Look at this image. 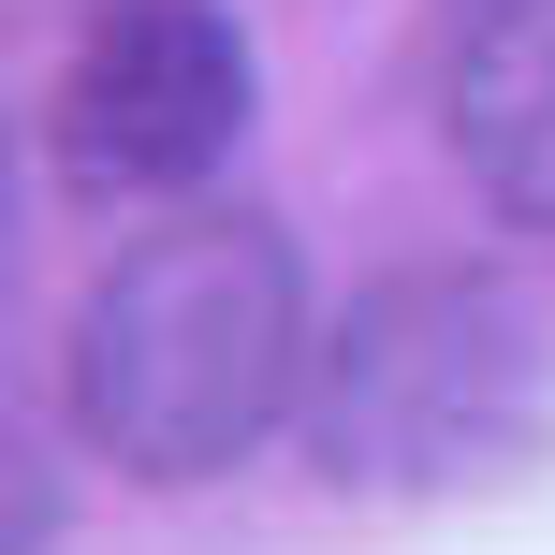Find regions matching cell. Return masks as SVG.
I'll list each match as a JSON object with an SVG mask.
<instances>
[{"label": "cell", "mask_w": 555, "mask_h": 555, "mask_svg": "<svg viewBox=\"0 0 555 555\" xmlns=\"http://www.w3.org/2000/svg\"><path fill=\"white\" fill-rule=\"evenodd\" d=\"M29 541H44V482H29V453L0 439V555H29Z\"/></svg>", "instance_id": "5b68a950"}, {"label": "cell", "mask_w": 555, "mask_h": 555, "mask_svg": "<svg viewBox=\"0 0 555 555\" xmlns=\"http://www.w3.org/2000/svg\"><path fill=\"white\" fill-rule=\"evenodd\" d=\"M498 380H527V336L468 278H395L322 351V453L336 482H439L498 439Z\"/></svg>", "instance_id": "3957f363"}, {"label": "cell", "mask_w": 555, "mask_h": 555, "mask_svg": "<svg viewBox=\"0 0 555 555\" xmlns=\"http://www.w3.org/2000/svg\"><path fill=\"white\" fill-rule=\"evenodd\" d=\"M307 395V278L249 205H176L74 307V424L132 482H220Z\"/></svg>", "instance_id": "6da1fadb"}, {"label": "cell", "mask_w": 555, "mask_h": 555, "mask_svg": "<svg viewBox=\"0 0 555 555\" xmlns=\"http://www.w3.org/2000/svg\"><path fill=\"white\" fill-rule=\"evenodd\" d=\"M439 132L527 234H555V0H439Z\"/></svg>", "instance_id": "277c9868"}, {"label": "cell", "mask_w": 555, "mask_h": 555, "mask_svg": "<svg viewBox=\"0 0 555 555\" xmlns=\"http://www.w3.org/2000/svg\"><path fill=\"white\" fill-rule=\"evenodd\" d=\"M0 278H15V132H0Z\"/></svg>", "instance_id": "8992f818"}, {"label": "cell", "mask_w": 555, "mask_h": 555, "mask_svg": "<svg viewBox=\"0 0 555 555\" xmlns=\"http://www.w3.org/2000/svg\"><path fill=\"white\" fill-rule=\"evenodd\" d=\"M249 132V44L220 0H103L59 59V176L74 191H205Z\"/></svg>", "instance_id": "7a4b0ae2"}]
</instances>
